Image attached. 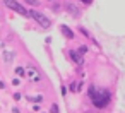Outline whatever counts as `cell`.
<instances>
[{"instance_id": "1", "label": "cell", "mask_w": 125, "mask_h": 113, "mask_svg": "<svg viewBox=\"0 0 125 113\" xmlns=\"http://www.w3.org/2000/svg\"><path fill=\"white\" fill-rule=\"evenodd\" d=\"M89 96H91V101L94 103L96 108H104L110 103V92L108 91H98L94 87H89Z\"/></svg>"}, {"instance_id": "2", "label": "cell", "mask_w": 125, "mask_h": 113, "mask_svg": "<svg viewBox=\"0 0 125 113\" xmlns=\"http://www.w3.org/2000/svg\"><path fill=\"white\" fill-rule=\"evenodd\" d=\"M4 4L9 7V9H12L14 12H17L19 16H24V17H31V14H29V10H26L19 2H16V0H4Z\"/></svg>"}, {"instance_id": "3", "label": "cell", "mask_w": 125, "mask_h": 113, "mask_svg": "<svg viewBox=\"0 0 125 113\" xmlns=\"http://www.w3.org/2000/svg\"><path fill=\"white\" fill-rule=\"evenodd\" d=\"M29 14H31V17H33V19H34V21H36V22H38V24H40V26H41L43 29H48V28L52 26V21H50V19H48L46 16H43L41 12H36V10H31Z\"/></svg>"}, {"instance_id": "4", "label": "cell", "mask_w": 125, "mask_h": 113, "mask_svg": "<svg viewBox=\"0 0 125 113\" xmlns=\"http://www.w3.org/2000/svg\"><path fill=\"white\" fill-rule=\"evenodd\" d=\"M69 55H70V58H72L75 63H82V57H79V53H77V51H70Z\"/></svg>"}, {"instance_id": "5", "label": "cell", "mask_w": 125, "mask_h": 113, "mask_svg": "<svg viewBox=\"0 0 125 113\" xmlns=\"http://www.w3.org/2000/svg\"><path fill=\"white\" fill-rule=\"evenodd\" d=\"M67 10H69V12H72V16H79L77 7H75V5H72V4H69V5H67Z\"/></svg>"}, {"instance_id": "6", "label": "cell", "mask_w": 125, "mask_h": 113, "mask_svg": "<svg viewBox=\"0 0 125 113\" xmlns=\"http://www.w3.org/2000/svg\"><path fill=\"white\" fill-rule=\"evenodd\" d=\"M62 31H63V34H65V36H69V38H74V33H72V31H70L67 26H63V28H62Z\"/></svg>"}, {"instance_id": "7", "label": "cell", "mask_w": 125, "mask_h": 113, "mask_svg": "<svg viewBox=\"0 0 125 113\" xmlns=\"http://www.w3.org/2000/svg\"><path fill=\"white\" fill-rule=\"evenodd\" d=\"M26 4H29V5H33V7H36L40 2H38V0H26Z\"/></svg>"}, {"instance_id": "8", "label": "cell", "mask_w": 125, "mask_h": 113, "mask_svg": "<svg viewBox=\"0 0 125 113\" xmlns=\"http://www.w3.org/2000/svg\"><path fill=\"white\" fill-rule=\"evenodd\" d=\"M52 113H58V106L57 104H52Z\"/></svg>"}, {"instance_id": "9", "label": "cell", "mask_w": 125, "mask_h": 113, "mask_svg": "<svg viewBox=\"0 0 125 113\" xmlns=\"http://www.w3.org/2000/svg\"><path fill=\"white\" fill-rule=\"evenodd\" d=\"M17 74H19V75H24V70H22V67H19V69H17Z\"/></svg>"}, {"instance_id": "10", "label": "cell", "mask_w": 125, "mask_h": 113, "mask_svg": "<svg viewBox=\"0 0 125 113\" xmlns=\"http://www.w3.org/2000/svg\"><path fill=\"white\" fill-rule=\"evenodd\" d=\"M81 2H84V4H91V0H81Z\"/></svg>"}]
</instances>
